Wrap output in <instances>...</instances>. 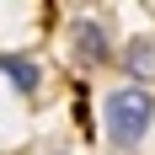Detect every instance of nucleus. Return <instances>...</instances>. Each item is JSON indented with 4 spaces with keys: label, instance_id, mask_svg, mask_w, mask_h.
<instances>
[{
    "label": "nucleus",
    "instance_id": "obj_1",
    "mask_svg": "<svg viewBox=\"0 0 155 155\" xmlns=\"http://www.w3.org/2000/svg\"><path fill=\"white\" fill-rule=\"evenodd\" d=\"M155 123V91H144V86H118V91H107V102H102V128H107V139L118 144V150H134V144L150 134Z\"/></svg>",
    "mask_w": 155,
    "mask_h": 155
},
{
    "label": "nucleus",
    "instance_id": "obj_2",
    "mask_svg": "<svg viewBox=\"0 0 155 155\" xmlns=\"http://www.w3.org/2000/svg\"><path fill=\"white\" fill-rule=\"evenodd\" d=\"M70 43H75V54H80L86 70L112 64V27L102 16H75V21H70Z\"/></svg>",
    "mask_w": 155,
    "mask_h": 155
},
{
    "label": "nucleus",
    "instance_id": "obj_3",
    "mask_svg": "<svg viewBox=\"0 0 155 155\" xmlns=\"http://www.w3.org/2000/svg\"><path fill=\"white\" fill-rule=\"evenodd\" d=\"M123 75L128 80H139L144 91H155V38H128V48H123Z\"/></svg>",
    "mask_w": 155,
    "mask_h": 155
},
{
    "label": "nucleus",
    "instance_id": "obj_4",
    "mask_svg": "<svg viewBox=\"0 0 155 155\" xmlns=\"http://www.w3.org/2000/svg\"><path fill=\"white\" fill-rule=\"evenodd\" d=\"M0 70H5V80H11V91L38 96V86H43V70H38V59H32V54H5V59H0Z\"/></svg>",
    "mask_w": 155,
    "mask_h": 155
},
{
    "label": "nucleus",
    "instance_id": "obj_5",
    "mask_svg": "<svg viewBox=\"0 0 155 155\" xmlns=\"http://www.w3.org/2000/svg\"><path fill=\"white\" fill-rule=\"evenodd\" d=\"M54 155H64V150H54Z\"/></svg>",
    "mask_w": 155,
    "mask_h": 155
}]
</instances>
